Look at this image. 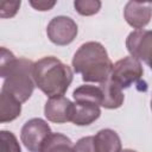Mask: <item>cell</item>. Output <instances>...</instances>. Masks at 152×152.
I'll return each instance as SVG.
<instances>
[{"label": "cell", "mask_w": 152, "mask_h": 152, "mask_svg": "<svg viewBox=\"0 0 152 152\" xmlns=\"http://www.w3.org/2000/svg\"><path fill=\"white\" fill-rule=\"evenodd\" d=\"M34 63L27 58H15V56L1 48L0 75L4 78L1 91L12 95L19 102H26L36 87L33 78Z\"/></svg>", "instance_id": "1"}, {"label": "cell", "mask_w": 152, "mask_h": 152, "mask_svg": "<svg viewBox=\"0 0 152 152\" xmlns=\"http://www.w3.org/2000/svg\"><path fill=\"white\" fill-rule=\"evenodd\" d=\"M72 68L76 74L82 75L84 82L102 83L109 78L113 63L101 43L87 42L75 52Z\"/></svg>", "instance_id": "2"}, {"label": "cell", "mask_w": 152, "mask_h": 152, "mask_svg": "<svg viewBox=\"0 0 152 152\" xmlns=\"http://www.w3.org/2000/svg\"><path fill=\"white\" fill-rule=\"evenodd\" d=\"M72 70L57 57L48 56L34 62L33 78L36 86L49 97L63 96L72 82Z\"/></svg>", "instance_id": "3"}, {"label": "cell", "mask_w": 152, "mask_h": 152, "mask_svg": "<svg viewBox=\"0 0 152 152\" xmlns=\"http://www.w3.org/2000/svg\"><path fill=\"white\" fill-rule=\"evenodd\" d=\"M144 74L142 65L139 59L128 56L119 59L113 64V69L109 78L116 83L121 89L129 88L132 84L137 83Z\"/></svg>", "instance_id": "4"}, {"label": "cell", "mask_w": 152, "mask_h": 152, "mask_svg": "<svg viewBox=\"0 0 152 152\" xmlns=\"http://www.w3.org/2000/svg\"><path fill=\"white\" fill-rule=\"evenodd\" d=\"M51 134V128L46 121L39 118L30 119L25 122L20 132V139L30 152H39L46 138Z\"/></svg>", "instance_id": "5"}, {"label": "cell", "mask_w": 152, "mask_h": 152, "mask_svg": "<svg viewBox=\"0 0 152 152\" xmlns=\"http://www.w3.org/2000/svg\"><path fill=\"white\" fill-rule=\"evenodd\" d=\"M78 32L77 24L65 15H58L50 20L46 27V34L50 42L56 45L64 46L74 42Z\"/></svg>", "instance_id": "6"}, {"label": "cell", "mask_w": 152, "mask_h": 152, "mask_svg": "<svg viewBox=\"0 0 152 152\" xmlns=\"http://www.w3.org/2000/svg\"><path fill=\"white\" fill-rule=\"evenodd\" d=\"M126 48L132 57L144 61L152 70V31L135 30L126 39Z\"/></svg>", "instance_id": "7"}, {"label": "cell", "mask_w": 152, "mask_h": 152, "mask_svg": "<svg viewBox=\"0 0 152 152\" xmlns=\"http://www.w3.org/2000/svg\"><path fill=\"white\" fill-rule=\"evenodd\" d=\"M45 118L55 124H65L72 120L74 102L64 96L49 99L44 107Z\"/></svg>", "instance_id": "8"}, {"label": "cell", "mask_w": 152, "mask_h": 152, "mask_svg": "<svg viewBox=\"0 0 152 152\" xmlns=\"http://www.w3.org/2000/svg\"><path fill=\"white\" fill-rule=\"evenodd\" d=\"M125 20L135 30H142L152 18V2L128 1L124 10Z\"/></svg>", "instance_id": "9"}, {"label": "cell", "mask_w": 152, "mask_h": 152, "mask_svg": "<svg viewBox=\"0 0 152 152\" xmlns=\"http://www.w3.org/2000/svg\"><path fill=\"white\" fill-rule=\"evenodd\" d=\"M101 115L100 106L91 101H75L71 122L76 126H88L96 121Z\"/></svg>", "instance_id": "10"}, {"label": "cell", "mask_w": 152, "mask_h": 152, "mask_svg": "<svg viewBox=\"0 0 152 152\" xmlns=\"http://www.w3.org/2000/svg\"><path fill=\"white\" fill-rule=\"evenodd\" d=\"M100 88L102 90V107L107 109H116L122 106L125 100L122 89L110 78L100 83Z\"/></svg>", "instance_id": "11"}, {"label": "cell", "mask_w": 152, "mask_h": 152, "mask_svg": "<svg viewBox=\"0 0 152 152\" xmlns=\"http://www.w3.org/2000/svg\"><path fill=\"white\" fill-rule=\"evenodd\" d=\"M96 152H121V140L118 133L110 128L99 131L95 135Z\"/></svg>", "instance_id": "12"}, {"label": "cell", "mask_w": 152, "mask_h": 152, "mask_svg": "<svg viewBox=\"0 0 152 152\" xmlns=\"http://www.w3.org/2000/svg\"><path fill=\"white\" fill-rule=\"evenodd\" d=\"M21 113V102L10 94L2 93L0 95V122H10L15 120Z\"/></svg>", "instance_id": "13"}, {"label": "cell", "mask_w": 152, "mask_h": 152, "mask_svg": "<svg viewBox=\"0 0 152 152\" xmlns=\"http://www.w3.org/2000/svg\"><path fill=\"white\" fill-rule=\"evenodd\" d=\"M39 152H76L72 141L62 133H51Z\"/></svg>", "instance_id": "14"}, {"label": "cell", "mask_w": 152, "mask_h": 152, "mask_svg": "<svg viewBox=\"0 0 152 152\" xmlns=\"http://www.w3.org/2000/svg\"><path fill=\"white\" fill-rule=\"evenodd\" d=\"M72 97L75 101H91L96 104H99L100 107L102 106V90L96 86H80L78 88H76L72 93Z\"/></svg>", "instance_id": "15"}, {"label": "cell", "mask_w": 152, "mask_h": 152, "mask_svg": "<svg viewBox=\"0 0 152 152\" xmlns=\"http://www.w3.org/2000/svg\"><path fill=\"white\" fill-rule=\"evenodd\" d=\"M0 146L1 152H21L17 137L10 131L0 132Z\"/></svg>", "instance_id": "16"}, {"label": "cell", "mask_w": 152, "mask_h": 152, "mask_svg": "<svg viewBox=\"0 0 152 152\" xmlns=\"http://www.w3.org/2000/svg\"><path fill=\"white\" fill-rule=\"evenodd\" d=\"M101 1L99 0H76L74 7L81 15H93L96 14L101 8Z\"/></svg>", "instance_id": "17"}, {"label": "cell", "mask_w": 152, "mask_h": 152, "mask_svg": "<svg viewBox=\"0 0 152 152\" xmlns=\"http://www.w3.org/2000/svg\"><path fill=\"white\" fill-rule=\"evenodd\" d=\"M20 1H2L0 6V17L4 19L14 17L20 7Z\"/></svg>", "instance_id": "18"}, {"label": "cell", "mask_w": 152, "mask_h": 152, "mask_svg": "<svg viewBox=\"0 0 152 152\" xmlns=\"http://www.w3.org/2000/svg\"><path fill=\"white\" fill-rule=\"evenodd\" d=\"M30 5L34 10H37V11H50L56 5V1H45V0L34 1V0H31L30 1Z\"/></svg>", "instance_id": "19"}, {"label": "cell", "mask_w": 152, "mask_h": 152, "mask_svg": "<svg viewBox=\"0 0 152 152\" xmlns=\"http://www.w3.org/2000/svg\"><path fill=\"white\" fill-rule=\"evenodd\" d=\"M121 152H137V151H134V150H129V148H127V150H124V151H121Z\"/></svg>", "instance_id": "20"}, {"label": "cell", "mask_w": 152, "mask_h": 152, "mask_svg": "<svg viewBox=\"0 0 152 152\" xmlns=\"http://www.w3.org/2000/svg\"><path fill=\"white\" fill-rule=\"evenodd\" d=\"M151 109H152V99H151Z\"/></svg>", "instance_id": "21"}]
</instances>
